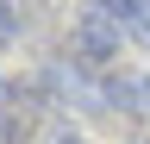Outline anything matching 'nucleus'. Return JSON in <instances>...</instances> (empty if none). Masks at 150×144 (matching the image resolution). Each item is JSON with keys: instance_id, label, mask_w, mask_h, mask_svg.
I'll use <instances>...</instances> for the list:
<instances>
[{"instance_id": "f257e3e1", "label": "nucleus", "mask_w": 150, "mask_h": 144, "mask_svg": "<svg viewBox=\"0 0 150 144\" xmlns=\"http://www.w3.org/2000/svg\"><path fill=\"white\" fill-rule=\"evenodd\" d=\"M69 44H75L81 63H112V57H119V25H112L106 13H81L75 31H69Z\"/></svg>"}, {"instance_id": "f03ea898", "label": "nucleus", "mask_w": 150, "mask_h": 144, "mask_svg": "<svg viewBox=\"0 0 150 144\" xmlns=\"http://www.w3.org/2000/svg\"><path fill=\"white\" fill-rule=\"evenodd\" d=\"M94 13H106V19L119 25V31L131 25V31H138V38L150 44V0H94Z\"/></svg>"}, {"instance_id": "7ed1b4c3", "label": "nucleus", "mask_w": 150, "mask_h": 144, "mask_svg": "<svg viewBox=\"0 0 150 144\" xmlns=\"http://www.w3.org/2000/svg\"><path fill=\"white\" fill-rule=\"evenodd\" d=\"M19 31H25V25H19V6H6V0H0V50L19 44Z\"/></svg>"}, {"instance_id": "20e7f679", "label": "nucleus", "mask_w": 150, "mask_h": 144, "mask_svg": "<svg viewBox=\"0 0 150 144\" xmlns=\"http://www.w3.org/2000/svg\"><path fill=\"white\" fill-rule=\"evenodd\" d=\"M138 106H144V113H150V82H144V88H138Z\"/></svg>"}, {"instance_id": "39448f33", "label": "nucleus", "mask_w": 150, "mask_h": 144, "mask_svg": "<svg viewBox=\"0 0 150 144\" xmlns=\"http://www.w3.org/2000/svg\"><path fill=\"white\" fill-rule=\"evenodd\" d=\"M63 144H88V138H75V132H63Z\"/></svg>"}, {"instance_id": "423d86ee", "label": "nucleus", "mask_w": 150, "mask_h": 144, "mask_svg": "<svg viewBox=\"0 0 150 144\" xmlns=\"http://www.w3.org/2000/svg\"><path fill=\"white\" fill-rule=\"evenodd\" d=\"M0 106H6V82H0Z\"/></svg>"}, {"instance_id": "0eeeda50", "label": "nucleus", "mask_w": 150, "mask_h": 144, "mask_svg": "<svg viewBox=\"0 0 150 144\" xmlns=\"http://www.w3.org/2000/svg\"><path fill=\"white\" fill-rule=\"evenodd\" d=\"M138 144H150V132H144V138H138Z\"/></svg>"}]
</instances>
